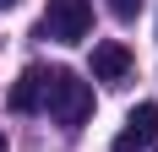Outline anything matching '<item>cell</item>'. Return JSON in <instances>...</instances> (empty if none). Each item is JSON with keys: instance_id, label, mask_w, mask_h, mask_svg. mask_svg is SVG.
I'll return each instance as SVG.
<instances>
[{"instance_id": "obj_6", "label": "cell", "mask_w": 158, "mask_h": 152, "mask_svg": "<svg viewBox=\"0 0 158 152\" xmlns=\"http://www.w3.org/2000/svg\"><path fill=\"white\" fill-rule=\"evenodd\" d=\"M109 11L120 16V22H136V11H142V0H109Z\"/></svg>"}, {"instance_id": "obj_2", "label": "cell", "mask_w": 158, "mask_h": 152, "mask_svg": "<svg viewBox=\"0 0 158 152\" xmlns=\"http://www.w3.org/2000/svg\"><path fill=\"white\" fill-rule=\"evenodd\" d=\"M44 33L55 44H82V38L93 33V0H49Z\"/></svg>"}, {"instance_id": "obj_4", "label": "cell", "mask_w": 158, "mask_h": 152, "mask_svg": "<svg viewBox=\"0 0 158 152\" xmlns=\"http://www.w3.org/2000/svg\"><path fill=\"white\" fill-rule=\"evenodd\" d=\"M93 76H98V82H126V76H131V49L114 44V38L93 44Z\"/></svg>"}, {"instance_id": "obj_8", "label": "cell", "mask_w": 158, "mask_h": 152, "mask_svg": "<svg viewBox=\"0 0 158 152\" xmlns=\"http://www.w3.org/2000/svg\"><path fill=\"white\" fill-rule=\"evenodd\" d=\"M0 6H16V0H0Z\"/></svg>"}, {"instance_id": "obj_1", "label": "cell", "mask_w": 158, "mask_h": 152, "mask_svg": "<svg viewBox=\"0 0 158 152\" xmlns=\"http://www.w3.org/2000/svg\"><path fill=\"white\" fill-rule=\"evenodd\" d=\"M44 109L65 125V130H77V125L93 114V87H87L77 71H44Z\"/></svg>"}, {"instance_id": "obj_7", "label": "cell", "mask_w": 158, "mask_h": 152, "mask_svg": "<svg viewBox=\"0 0 158 152\" xmlns=\"http://www.w3.org/2000/svg\"><path fill=\"white\" fill-rule=\"evenodd\" d=\"M0 152H6V130H0Z\"/></svg>"}, {"instance_id": "obj_5", "label": "cell", "mask_w": 158, "mask_h": 152, "mask_svg": "<svg viewBox=\"0 0 158 152\" xmlns=\"http://www.w3.org/2000/svg\"><path fill=\"white\" fill-rule=\"evenodd\" d=\"M6 103H11V114H38V109H44V71L27 65V71L16 76V87H11Z\"/></svg>"}, {"instance_id": "obj_3", "label": "cell", "mask_w": 158, "mask_h": 152, "mask_svg": "<svg viewBox=\"0 0 158 152\" xmlns=\"http://www.w3.org/2000/svg\"><path fill=\"white\" fill-rule=\"evenodd\" d=\"M153 141H158V103H136L114 136V152H147Z\"/></svg>"}]
</instances>
